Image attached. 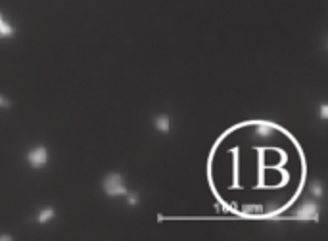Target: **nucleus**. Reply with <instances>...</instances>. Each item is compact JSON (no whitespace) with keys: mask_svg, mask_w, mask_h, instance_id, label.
Wrapping results in <instances>:
<instances>
[{"mask_svg":"<svg viewBox=\"0 0 328 241\" xmlns=\"http://www.w3.org/2000/svg\"><path fill=\"white\" fill-rule=\"evenodd\" d=\"M246 211L248 212H263V207L261 205H255V207H246Z\"/></svg>","mask_w":328,"mask_h":241,"instance_id":"nucleus-12","label":"nucleus"},{"mask_svg":"<svg viewBox=\"0 0 328 241\" xmlns=\"http://www.w3.org/2000/svg\"><path fill=\"white\" fill-rule=\"evenodd\" d=\"M154 128L160 134H169L171 132V117L167 113H158L154 117Z\"/></svg>","mask_w":328,"mask_h":241,"instance_id":"nucleus-6","label":"nucleus"},{"mask_svg":"<svg viewBox=\"0 0 328 241\" xmlns=\"http://www.w3.org/2000/svg\"><path fill=\"white\" fill-rule=\"evenodd\" d=\"M255 136L259 138H271L274 132H276V124L274 122H269V120H259L255 122Z\"/></svg>","mask_w":328,"mask_h":241,"instance_id":"nucleus-5","label":"nucleus"},{"mask_svg":"<svg viewBox=\"0 0 328 241\" xmlns=\"http://www.w3.org/2000/svg\"><path fill=\"white\" fill-rule=\"evenodd\" d=\"M319 115H321V119L323 120H328V105L327 103H321V107H319Z\"/></svg>","mask_w":328,"mask_h":241,"instance_id":"nucleus-11","label":"nucleus"},{"mask_svg":"<svg viewBox=\"0 0 328 241\" xmlns=\"http://www.w3.org/2000/svg\"><path fill=\"white\" fill-rule=\"evenodd\" d=\"M102 191L111 197V199H117V197H125L127 191H129V186H127V180L121 172H108L102 180Z\"/></svg>","mask_w":328,"mask_h":241,"instance_id":"nucleus-1","label":"nucleus"},{"mask_svg":"<svg viewBox=\"0 0 328 241\" xmlns=\"http://www.w3.org/2000/svg\"><path fill=\"white\" fill-rule=\"evenodd\" d=\"M125 199H127V207H138L140 205V197H138L136 191H127Z\"/></svg>","mask_w":328,"mask_h":241,"instance_id":"nucleus-9","label":"nucleus"},{"mask_svg":"<svg viewBox=\"0 0 328 241\" xmlns=\"http://www.w3.org/2000/svg\"><path fill=\"white\" fill-rule=\"evenodd\" d=\"M16 36V27L10 23V19L0 12V40H10Z\"/></svg>","mask_w":328,"mask_h":241,"instance_id":"nucleus-4","label":"nucleus"},{"mask_svg":"<svg viewBox=\"0 0 328 241\" xmlns=\"http://www.w3.org/2000/svg\"><path fill=\"white\" fill-rule=\"evenodd\" d=\"M56 218V209L54 207H44V209H40L38 214H36V222L38 224H48V222H52Z\"/></svg>","mask_w":328,"mask_h":241,"instance_id":"nucleus-7","label":"nucleus"},{"mask_svg":"<svg viewBox=\"0 0 328 241\" xmlns=\"http://www.w3.org/2000/svg\"><path fill=\"white\" fill-rule=\"evenodd\" d=\"M10 107H12V102L4 94H0V109H10Z\"/></svg>","mask_w":328,"mask_h":241,"instance_id":"nucleus-10","label":"nucleus"},{"mask_svg":"<svg viewBox=\"0 0 328 241\" xmlns=\"http://www.w3.org/2000/svg\"><path fill=\"white\" fill-rule=\"evenodd\" d=\"M319 214H321L319 199H305V201L297 207L295 218L301 220V222H313V220H319Z\"/></svg>","mask_w":328,"mask_h":241,"instance_id":"nucleus-3","label":"nucleus"},{"mask_svg":"<svg viewBox=\"0 0 328 241\" xmlns=\"http://www.w3.org/2000/svg\"><path fill=\"white\" fill-rule=\"evenodd\" d=\"M25 161L27 165L33 169V171H42L48 161H50V153H48V148L38 144V146H33L31 150L25 153Z\"/></svg>","mask_w":328,"mask_h":241,"instance_id":"nucleus-2","label":"nucleus"},{"mask_svg":"<svg viewBox=\"0 0 328 241\" xmlns=\"http://www.w3.org/2000/svg\"><path fill=\"white\" fill-rule=\"evenodd\" d=\"M309 193L315 197V199H321L323 195H325V188H323V184L317 180V182H313L311 186H309Z\"/></svg>","mask_w":328,"mask_h":241,"instance_id":"nucleus-8","label":"nucleus"}]
</instances>
